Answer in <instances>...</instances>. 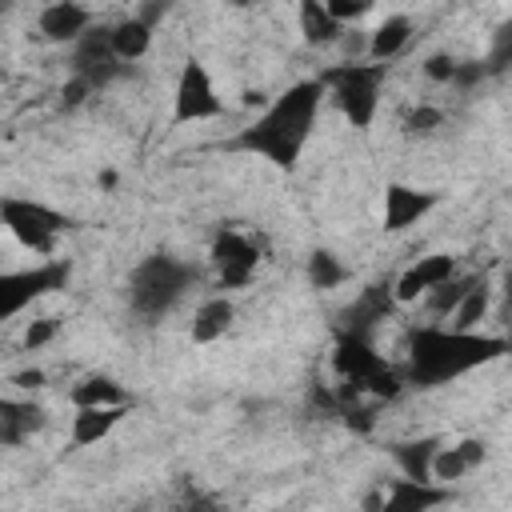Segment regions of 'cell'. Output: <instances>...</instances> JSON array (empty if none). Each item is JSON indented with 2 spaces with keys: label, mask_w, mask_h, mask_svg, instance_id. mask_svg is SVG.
I'll list each match as a JSON object with an SVG mask.
<instances>
[{
  "label": "cell",
  "mask_w": 512,
  "mask_h": 512,
  "mask_svg": "<svg viewBox=\"0 0 512 512\" xmlns=\"http://www.w3.org/2000/svg\"><path fill=\"white\" fill-rule=\"evenodd\" d=\"M320 100H324L320 76L288 84L248 128H240V132L228 140V148H232V152L260 156V160H268V164L280 168V172H296V164H300V156H304V148H308V136H312V128H316Z\"/></svg>",
  "instance_id": "cell-1"
},
{
  "label": "cell",
  "mask_w": 512,
  "mask_h": 512,
  "mask_svg": "<svg viewBox=\"0 0 512 512\" xmlns=\"http://www.w3.org/2000/svg\"><path fill=\"white\" fill-rule=\"evenodd\" d=\"M508 352L504 336H484L476 328H440L420 324L408 336V360H404V384L412 388H440L452 384Z\"/></svg>",
  "instance_id": "cell-2"
},
{
  "label": "cell",
  "mask_w": 512,
  "mask_h": 512,
  "mask_svg": "<svg viewBox=\"0 0 512 512\" xmlns=\"http://www.w3.org/2000/svg\"><path fill=\"white\" fill-rule=\"evenodd\" d=\"M200 284V268L184 256L172 252H148L144 260L132 264L124 296H128V312L144 324L164 320L192 288Z\"/></svg>",
  "instance_id": "cell-3"
},
{
  "label": "cell",
  "mask_w": 512,
  "mask_h": 512,
  "mask_svg": "<svg viewBox=\"0 0 512 512\" xmlns=\"http://www.w3.org/2000/svg\"><path fill=\"white\" fill-rule=\"evenodd\" d=\"M384 76H388V64H380V60H368V64L344 60L336 68H324L320 84H324V92H332V100L344 112V120L364 132V128H372V120L380 112Z\"/></svg>",
  "instance_id": "cell-4"
},
{
  "label": "cell",
  "mask_w": 512,
  "mask_h": 512,
  "mask_svg": "<svg viewBox=\"0 0 512 512\" xmlns=\"http://www.w3.org/2000/svg\"><path fill=\"white\" fill-rule=\"evenodd\" d=\"M332 368L340 376V384H348L352 392H368L376 400H396L404 388V376L372 348V340L364 336H344L336 332V352H332Z\"/></svg>",
  "instance_id": "cell-5"
},
{
  "label": "cell",
  "mask_w": 512,
  "mask_h": 512,
  "mask_svg": "<svg viewBox=\"0 0 512 512\" xmlns=\"http://www.w3.org/2000/svg\"><path fill=\"white\" fill-rule=\"evenodd\" d=\"M0 224L12 232V240L36 256H56V244L72 232V216L32 200V196H0Z\"/></svg>",
  "instance_id": "cell-6"
},
{
  "label": "cell",
  "mask_w": 512,
  "mask_h": 512,
  "mask_svg": "<svg viewBox=\"0 0 512 512\" xmlns=\"http://www.w3.org/2000/svg\"><path fill=\"white\" fill-rule=\"evenodd\" d=\"M72 276V260L64 256H48L32 268H12V272H0V324L20 316L24 308H32L40 296L64 288Z\"/></svg>",
  "instance_id": "cell-7"
},
{
  "label": "cell",
  "mask_w": 512,
  "mask_h": 512,
  "mask_svg": "<svg viewBox=\"0 0 512 512\" xmlns=\"http://www.w3.org/2000/svg\"><path fill=\"white\" fill-rule=\"evenodd\" d=\"M112 24H88L76 40H72V60H68V76L84 80L92 92L108 88L112 80H120L128 72V64H120L112 56V40H108Z\"/></svg>",
  "instance_id": "cell-8"
},
{
  "label": "cell",
  "mask_w": 512,
  "mask_h": 512,
  "mask_svg": "<svg viewBox=\"0 0 512 512\" xmlns=\"http://www.w3.org/2000/svg\"><path fill=\"white\" fill-rule=\"evenodd\" d=\"M208 260H212V272H216L220 288H248L264 256H260V240L256 236H248L240 228H220L212 236Z\"/></svg>",
  "instance_id": "cell-9"
},
{
  "label": "cell",
  "mask_w": 512,
  "mask_h": 512,
  "mask_svg": "<svg viewBox=\"0 0 512 512\" xmlns=\"http://www.w3.org/2000/svg\"><path fill=\"white\" fill-rule=\"evenodd\" d=\"M224 112V100L212 84V72L204 60L188 56L180 76H176V92H172V124H196V120H212Z\"/></svg>",
  "instance_id": "cell-10"
},
{
  "label": "cell",
  "mask_w": 512,
  "mask_h": 512,
  "mask_svg": "<svg viewBox=\"0 0 512 512\" xmlns=\"http://www.w3.org/2000/svg\"><path fill=\"white\" fill-rule=\"evenodd\" d=\"M392 312H396L392 276H380V280L364 284V288L352 296V304H344V308L336 312V332L372 340V332H376V328H380V324H384Z\"/></svg>",
  "instance_id": "cell-11"
},
{
  "label": "cell",
  "mask_w": 512,
  "mask_h": 512,
  "mask_svg": "<svg viewBox=\"0 0 512 512\" xmlns=\"http://www.w3.org/2000/svg\"><path fill=\"white\" fill-rule=\"evenodd\" d=\"M436 188H412V184H388L384 188V232H404L408 224L424 220L432 208H440Z\"/></svg>",
  "instance_id": "cell-12"
},
{
  "label": "cell",
  "mask_w": 512,
  "mask_h": 512,
  "mask_svg": "<svg viewBox=\"0 0 512 512\" xmlns=\"http://www.w3.org/2000/svg\"><path fill=\"white\" fill-rule=\"evenodd\" d=\"M452 500H456V492L448 484L400 476L388 484V492H380V512H428V508H440Z\"/></svg>",
  "instance_id": "cell-13"
},
{
  "label": "cell",
  "mask_w": 512,
  "mask_h": 512,
  "mask_svg": "<svg viewBox=\"0 0 512 512\" xmlns=\"http://www.w3.org/2000/svg\"><path fill=\"white\" fill-rule=\"evenodd\" d=\"M456 272V256L452 252H432V256H420L416 264H408L400 276H392V292H396V304H408L416 296H424L428 288H436L440 280H448Z\"/></svg>",
  "instance_id": "cell-14"
},
{
  "label": "cell",
  "mask_w": 512,
  "mask_h": 512,
  "mask_svg": "<svg viewBox=\"0 0 512 512\" xmlns=\"http://www.w3.org/2000/svg\"><path fill=\"white\" fill-rule=\"evenodd\" d=\"M48 424V408L36 400L0 396V448H16Z\"/></svg>",
  "instance_id": "cell-15"
},
{
  "label": "cell",
  "mask_w": 512,
  "mask_h": 512,
  "mask_svg": "<svg viewBox=\"0 0 512 512\" xmlns=\"http://www.w3.org/2000/svg\"><path fill=\"white\" fill-rule=\"evenodd\" d=\"M488 460V444L468 436L460 444H440L432 452V480L436 484H452V480H464L472 468H480Z\"/></svg>",
  "instance_id": "cell-16"
},
{
  "label": "cell",
  "mask_w": 512,
  "mask_h": 512,
  "mask_svg": "<svg viewBox=\"0 0 512 512\" xmlns=\"http://www.w3.org/2000/svg\"><path fill=\"white\" fill-rule=\"evenodd\" d=\"M88 24H92V12L84 4H76V0H52V4H44L40 8V20H36V28H40V36L48 44H72Z\"/></svg>",
  "instance_id": "cell-17"
},
{
  "label": "cell",
  "mask_w": 512,
  "mask_h": 512,
  "mask_svg": "<svg viewBox=\"0 0 512 512\" xmlns=\"http://www.w3.org/2000/svg\"><path fill=\"white\" fill-rule=\"evenodd\" d=\"M232 320H236V304H232L228 296H208V300H200V308L192 312L188 336H192V344H200V348H204V344H216V340L228 336Z\"/></svg>",
  "instance_id": "cell-18"
},
{
  "label": "cell",
  "mask_w": 512,
  "mask_h": 512,
  "mask_svg": "<svg viewBox=\"0 0 512 512\" xmlns=\"http://www.w3.org/2000/svg\"><path fill=\"white\" fill-rule=\"evenodd\" d=\"M132 404H96V408H76L72 416V444L76 448H92L100 444L124 416H128Z\"/></svg>",
  "instance_id": "cell-19"
},
{
  "label": "cell",
  "mask_w": 512,
  "mask_h": 512,
  "mask_svg": "<svg viewBox=\"0 0 512 512\" xmlns=\"http://www.w3.org/2000/svg\"><path fill=\"white\" fill-rule=\"evenodd\" d=\"M296 16H300V36L308 48H328V44L344 40V24L324 8V0H300Z\"/></svg>",
  "instance_id": "cell-20"
},
{
  "label": "cell",
  "mask_w": 512,
  "mask_h": 512,
  "mask_svg": "<svg viewBox=\"0 0 512 512\" xmlns=\"http://www.w3.org/2000/svg\"><path fill=\"white\" fill-rule=\"evenodd\" d=\"M440 436H420V440H396L388 444V456L396 460L400 476L408 480H432V452L440 448Z\"/></svg>",
  "instance_id": "cell-21"
},
{
  "label": "cell",
  "mask_w": 512,
  "mask_h": 512,
  "mask_svg": "<svg viewBox=\"0 0 512 512\" xmlns=\"http://www.w3.org/2000/svg\"><path fill=\"white\" fill-rule=\"evenodd\" d=\"M152 32H156V28L144 24L136 12L124 16V20H116L112 32H108V40H112V56H116L120 64H132V60L148 56V48H152Z\"/></svg>",
  "instance_id": "cell-22"
},
{
  "label": "cell",
  "mask_w": 512,
  "mask_h": 512,
  "mask_svg": "<svg viewBox=\"0 0 512 512\" xmlns=\"http://www.w3.org/2000/svg\"><path fill=\"white\" fill-rule=\"evenodd\" d=\"M412 32H416L412 16H404V12H396V16H384V24H380V28L368 36V60H380V64L396 60V56L408 48Z\"/></svg>",
  "instance_id": "cell-23"
},
{
  "label": "cell",
  "mask_w": 512,
  "mask_h": 512,
  "mask_svg": "<svg viewBox=\"0 0 512 512\" xmlns=\"http://www.w3.org/2000/svg\"><path fill=\"white\" fill-rule=\"evenodd\" d=\"M68 400H72L76 408H96V404H136L132 392H128L124 384H116L112 376H100V372L76 380L72 392H68Z\"/></svg>",
  "instance_id": "cell-24"
},
{
  "label": "cell",
  "mask_w": 512,
  "mask_h": 512,
  "mask_svg": "<svg viewBox=\"0 0 512 512\" xmlns=\"http://www.w3.org/2000/svg\"><path fill=\"white\" fill-rule=\"evenodd\" d=\"M480 276H484V272H464V276H460V272H452L448 280H440L436 288H428V292H424V296H428V308H432L436 316H452V308L464 300V292H468Z\"/></svg>",
  "instance_id": "cell-25"
},
{
  "label": "cell",
  "mask_w": 512,
  "mask_h": 512,
  "mask_svg": "<svg viewBox=\"0 0 512 512\" xmlns=\"http://www.w3.org/2000/svg\"><path fill=\"white\" fill-rule=\"evenodd\" d=\"M488 304H492V288H488V276H480L464 292V300L452 308V328H476L488 316Z\"/></svg>",
  "instance_id": "cell-26"
},
{
  "label": "cell",
  "mask_w": 512,
  "mask_h": 512,
  "mask_svg": "<svg viewBox=\"0 0 512 512\" xmlns=\"http://www.w3.org/2000/svg\"><path fill=\"white\" fill-rule=\"evenodd\" d=\"M308 284L312 288H320V292H328V288H340L344 280H348V268L340 264V256L336 252H328V248H316L312 256H308Z\"/></svg>",
  "instance_id": "cell-27"
},
{
  "label": "cell",
  "mask_w": 512,
  "mask_h": 512,
  "mask_svg": "<svg viewBox=\"0 0 512 512\" xmlns=\"http://www.w3.org/2000/svg\"><path fill=\"white\" fill-rule=\"evenodd\" d=\"M400 128H404L408 140H428V136H436V132L444 128V108H436V104H416V108L400 120Z\"/></svg>",
  "instance_id": "cell-28"
},
{
  "label": "cell",
  "mask_w": 512,
  "mask_h": 512,
  "mask_svg": "<svg viewBox=\"0 0 512 512\" xmlns=\"http://www.w3.org/2000/svg\"><path fill=\"white\" fill-rule=\"evenodd\" d=\"M508 60H512V28L504 24V28L496 32V44H492V52L484 56V68H488V76L504 72V68H508Z\"/></svg>",
  "instance_id": "cell-29"
},
{
  "label": "cell",
  "mask_w": 512,
  "mask_h": 512,
  "mask_svg": "<svg viewBox=\"0 0 512 512\" xmlns=\"http://www.w3.org/2000/svg\"><path fill=\"white\" fill-rule=\"evenodd\" d=\"M56 332H60V320H56V316L32 320V324H28V332H24V348H28V352H40L44 344H52V340H56Z\"/></svg>",
  "instance_id": "cell-30"
},
{
  "label": "cell",
  "mask_w": 512,
  "mask_h": 512,
  "mask_svg": "<svg viewBox=\"0 0 512 512\" xmlns=\"http://www.w3.org/2000/svg\"><path fill=\"white\" fill-rule=\"evenodd\" d=\"M488 76V68H484V60H456V68H452V88H460V92H468V88H476L480 80Z\"/></svg>",
  "instance_id": "cell-31"
},
{
  "label": "cell",
  "mask_w": 512,
  "mask_h": 512,
  "mask_svg": "<svg viewBox=\"0 0 512 512\" xmlns=\"http://www.w3.org/2000/svg\"><path fill=\"white\" fill-rule=\"evenodd\" d=\"M324 8H328L340 24H352V20L368 16V12L376 8V0H324Z\"/></svg>",
  "instance_id": "cell-32"
},
{
  "label": "cell",
  "mask_w": 512,
  "mask_h": 512,
  "mask_svg": "<svg viewBox=\"0 0 512 512\" xmlns=\"http://www.w3.org/2000/svg\"><path fill=\"white\" fill-rule=\"evenodd\" d=\"M452 68H456V56H448V52H432V56L424 60V76H428L432 84H448V80H452Z\"/></svg>",
  "instance_id": "cell-33"
},
{
  "label": "cell",
  "mask_w": 512,
  "mask_h": 512,
  "mask_svg": "<svg viewBox=\"0 0 512 512\" xmlns=\"http://www.w3.org/2000/svg\"><path fill=\"white\" fill-rule=\"evenodd\" d=\"M88 96H92V88H88L84 80H76V76H68V84L60 88V108H64V112H72V108H80V104H84Z\"/></svg>",
  "instance_id": "cell-34"
},
{
  "label": "cell",
  "mask_w": 512,
  "mask_h": 512,
  "mask_svg": "<svg viewBox=\"0 0 512 512\" xmlns=\"http://www.w3.org/2000/svg\"><path fill=\"white\" fill-rule=\"evenodd\" d=\"M168 12H172V0H144V8H140L136 16H140L144 24H152V28H156V24H160Z\"/></svg>",
  "instance_id": "cell-35"
},
{
  "label": "cell",
  "mask_w": 512,
  "mask_h": 512,
  "mask_svg": "<svg viewBox=\"0 0 512 512\" xmlns=\"http://www.w3.org/2000/svg\"><path fill=\"white\" fill-rule=\"evenodd\" d=\"M12 384H20V388H40V384H44V372H40V368L16 372V376H12Z\"/></svg>",
  "instance_id": "cell-36"
},
{
  "label": "cell",
  "mask_w": 512,
  "mask_h": 512,
  "mask_svg": "<svg viewBox=\"0 0 512 512\" xmlns=\"http://www.w3.org/2000/svg\"><path fill=\"white\" fill-rule=\"evenodd\" d=\"M8 8H12V0H0V16H4V12H8Z\"/></svg>",
  "instance_id": "cell-37"
},
{
  "label": "cell",
  "mask_w": 512,
  "mask_h": 512,
  "mask_svg": "<svg viewBox=\"0 0 512 512\" xmlns=\"http://www.w3.org/2000/svg\"><path fill=\"white\" fill-rule=\"evenodd\" d=\"M228 4H252V0H228Z\"/></svg>",
  "instance_id": "cell-38"
}]
</instances>
